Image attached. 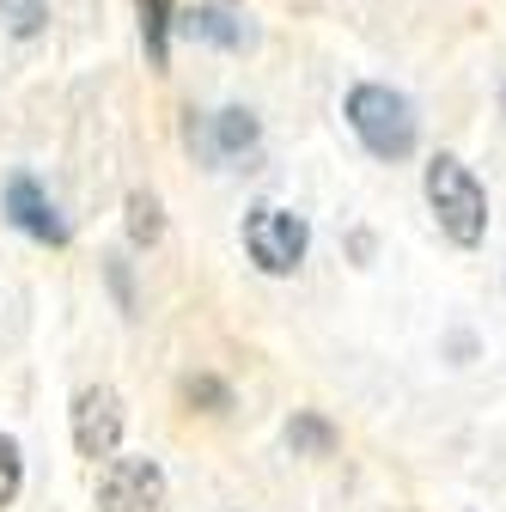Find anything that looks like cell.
I'll list each match as a JSON object with an SVG mask.
<instances>
[{
    "label": "cell",
    "instance_id": "1",
    "mask_svg": "<svg viewBox=\"0 0 506 512\" xmlns=\"http://www.w3.org/2000/svg\"><path fill=\"white\" fill-rule=\"evenodd\" d=\"M427 202L439 214V232H446L458 250H476L482 244V232H488V196H482V183L470 177L464 159L439 153L427 165Z\"/></svg>",
    "mask_w": 506,
    "mask_h": 512
},
{
    "label": "cell",
    "instance_id": "2",
    "mask_svg": "<svg viewBox=\"0 0 506 512\" xmlns=\"http://www.w3.org/2000/svg\"><path fill=\"white\" fill-rule=\"evenodd\" d=\"M348 122L378 159H409L415 153V110L391 86H354L348 92Z\"/></svg>",
    "mask_w": 506,
    "mask_h": 512
},
{
    "label": "cell",
    "instance_id": "3",
    "mask_svg": "<svg viewBox=\"0 0 506 512\" xmlns=\"http://www.w3.org/2000/svg\"><path fill=\"white\" fill-rule=\"evenodd\" d=\"M98 506L104 512H159L165 506V470L153 458H116L98 476Z\"/></svg>",
    "mask_w": 506,
    "mask_h": 512
},
{
    "label": "cell",
    "instance_id": "4",
    "mask_svg": "<svg viewBox=\"0 0 506 512\" xmlns=\"http://www.w3.org/2000/svg\"><path fill=\"white\" fill-rule=\"evenodd\" d=\"M244 244H250L263 275H293L299 256H305V220L287 208H257L244 220Z\"/></svg>",
    "mask_w": 506,
    "mask_h": 512
},
{
    "label": "cell",
    "instance_id": "5",
    "mask_svg": "<svg viewBox=\"0 0 506 512\" xmlns=\"http://www.w3.org/2000/svg\"><path fill=\"white\" fill-rule=\"evenodd\" d=\"M116 439H122V397L110 384H92V391L74 397V445H80V458L98 464L116 452Z\"/></svg>",
    "mask_w": 506,
    "mask_h": 512
},
{
    "label": "cell",
    "instance_id": "6",
    "mask_svg": "<svg viewBox=\"0 0 506 512\" xmlns=\"http://www.w3.org/2000/svg\"><path fill=\"white\" fill-rule=\"evenodd\" d=\"M7 214H13V226L31 232L37 244H68V220L49 208V196L37 189V177H25V171L7 177Z\"/></svg>",
    "mask_w": 506,
    "mask_h": 512
},
{
    "label": "cell",
    "instance_id": "7",
    "mask_svg": "<svg viewBox=\"0 0 506 512\" xmlns=\"http://www.w3.org/2000/svg\"><path fill=\"white\" fill-rule=\"evenodd\" d=\"M250 141H257V122H250L244 110H220V116H214V135H202V153H208V159H232V153H244Z\"/></svg>",
    "mask_w": 506,
    "mask_h": 512
},
{
    "label": "cell",
    "instance_id": "8",
    "mask_svg": "<svg viewBox=\"0 0 506 512\" xmlns=\"http://www.w3.org/2000/svg\"><path fill=\"white\" fill-rule=\"evenodd\" d=\"M141 7V37H147V61L165 68V31H171V0H135Z\"/></svg>",
    "mask_w": 506,
    "mask_h": 512
},
{
    "label": "cell",
    "instance_id": "9",
    "mask_svg": "<svg viewBox=\"0 0 506 512\" xmlns=\"http://www.w3.org/2000/svg\"><path fill=\"white\" fill-rule=\"evenodd\" d=\"M287 445H293V452H336V427L330 421H318V415H299L293 427H287Z\"/></svg>",
    "mask_w": 506,
    "mask_h": 512
},
{
    "label": "cell",
    "instance_id": "10",
    "mask_svg": "<svg viewBox=\"0 0 506 512\" xmlns=\"http://www.w3.org/2000/svg\"><path fill=\"white\" fill-rule=\"evenodd\" d=\"M0 19H7L13 37H37L49 19V0H0Z\"/></svg>",
    "mask_w": 506,
    "mask_h": 512
},
{
    "label": "cell",
    "instance_id": "11",
    "mask_svg": "<svg viewBox=\"0 0 506 512\" xmlns=\"http://www.w3.org/2000/svg\"><path fill=\"white\" fill-rule=\"evenodd\" d=\"M165 220H159V202L153 196H129V238L135 244H159Z\"/></svg>",
    "mask_w": 506,
    "mask_h": 512
},
{
    "label": "cell",
    "instance_id": "12",
    "mask_svg": "<svg viewBox=\"0 0 506 512\" xmlns=\"http://www.w3.org/2000/svg\"><path fill=\"white\" fill-rule=\"evenodd\" d=\"M189 37H208V43H244V31L226 19V13H196V19H189Z\"/></svg>",
    "mask_w": 506,
    "mask_h": 512
},
{
    "label": "cell",
    "instance_id": "13",
    "mask_svg": "<svg viewBox=\"0 0 506 512\" xmlns=\"http://www.w3.org/2000/svg\"><path fill=\"white\" fill-rule=\"evenodd\" d=\"M19 476H25V464H19V445L0 433V506H13V494H19Z\"/></svg>",
    "mask_w": 506,
    "mask_h": 512
},
{
    "label": "cell",
    "instance_id": "14",
    "mask_svg": "<svg viewBox=\"0 0 506 512\" xmlns=\"http://www.w3.org/2000/svg\"><path fill=\"white\" fill-rule=\"evenodd\" d=\"M189 403H214V409H226V391L214 378H189Z\"/></svg>",
    "mask_w": 506,
    "mask_h": 512
}]
</instances>
